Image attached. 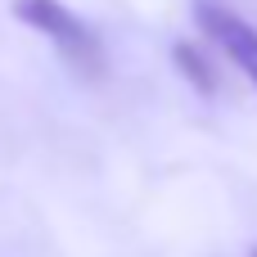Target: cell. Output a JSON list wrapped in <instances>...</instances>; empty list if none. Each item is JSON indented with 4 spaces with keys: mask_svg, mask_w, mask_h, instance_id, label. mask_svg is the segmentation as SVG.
<instances>
[{
    "mask_svg": "<svg viewBox=\"0 0 257 257\" xmlns=\"http://www.w3.org/2000/svg\"><path fill=\"white\" fill-rule=\"evenodd\" d=\"M9 14L27 32H36L81 81H99L104 77V68H108L104 41L77 9H68L63 0H9Z\"/></svg>",
    "mask_w": 257,
    "mask_h": 257,
    "instance_id": "1",
    "label": "cell"
},
{
    "mask_svg": "<svg viewBox=\"0 0 257 257\" xmlns=\"http://www.w3.org/2000/svg\"><path fill=\"white\" fill-rule=\"evenodd\" d=\"M194 18H199L203 36L244 72V81L257 90V27L244 14H235L230 5H221V0H199L194 5Z\"/></svg>",
    "mask_w": 257,
    "mask_h": 257,
    "instance_id": "2",
    "label": "cell"
},
{
    "mask_svg": "<svg viewBox=\"0 0 257 257\" xmlns=\"http://www.w3.org/2000/svg\"><path fill=\"white\" fill-rule=\"evenodd\" d=\"M172 59H176L181 77H185L199 95H217V68H212V59H208L194 41H176V45H172Z\"/></svg>",
    "mask_w": 257,
    "mask_h": 257,
    "instance_id": "3",
    "label": "cell"
},
{
    "mask_svg": "<svg viewBox=\"0 0 257 257\" xmlns=\"http://www.w3.org/2000/svg\"><path fill=\"white\" fill-rule=\"evenodd\" d=\"M248 257H257V244H253V248H248Z\"/></svg>",
    "mask_w": 257,
    "mask_h": 257,
    "instance_id": "4",
    "label": "cell"
}]
</instances>
